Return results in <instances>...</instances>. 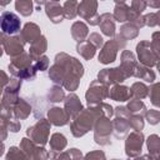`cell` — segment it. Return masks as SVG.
Returning a JSON list of instances; mask_svg holds the SVG:
<instances>
[{
  "label": "cell",
  "instance_id": "15",
  "mask_svg": "<svg viewBox=\"0 0 160 160\" xmlns=\"http://www.w3.org/2000/svg\"><path fill=\"white\" fill-rule=\"evenodd\" d=\"M109 96L115 101H126L131 98V90L126 86L114 85L109 92Z\"/></svg>",
  "mask_w": 160,
  "mask_h": 160
},
{
  "label": "cell",
  "instance_id": "32",
  "mask_svg": "<svg viewBox=\"0 0 160 160\" xmlns=\"http://www.w3.org/2000/svg\"><path fill=\"white\" fill-rule=\"evenodd\" d=\"M48 65H49V59L46 56H42V58H40V59L36 60V62L34 64V68H35V70L42 71V70H46L48 69Z\"/></svg>",
  "mask_w": 160,
  "mask_h": 160
},
{
  "label": "cell",
  "instance_id": "10",
  "mask_svg": "<svg viewBox=\"0 0 160 160\" xmlns=\"http://www.w3.org/2000/svg\"><path fill=\"white\" fill-rule=\"evenodd\" d=\"M1 29L4 32L14 35L20 30V20L12 12H4L1 15Z\"/></svg>",
  "mask_w": 160,
  "mask_h": 160
},
{
  "label": "cell",
  "instance_id": "28",
  "mask_svg": "<svg viewBox=\"0 0 160 160\" xmlns=\"http://www.w3.org/2000/svg\"><path fill=\"white\" fill-rule=\"evenodd\" d=\"M150 100H151V104L160 108V82L158 84H154L150 89Z\"/></svg>",
  "mask_w": 160,
  "mask_h": 160
},
{
  "label": "cell",
  "instance_id": "11",
  "mask_svg": "<svg viewBox=\"0 0 160 160\" xmlns=\"http://www.w3.org/2000/svg\"><path fill=\"white\" fill-rule=\"evenodd\" d=\"M118 49H119V44L116 42V40L108 41L99 54V61L102 64H110V62L115 61Z\"/></svg>",
  "mask_w": 160,
  "mask_h": 160
},
{
  "label": "cell",
  "instance_id": "5",
  "mask_svg": "<svg viewBox=\"0 0 160 160\" xmlns=\"http://www.w3.org/2000/svg\"><path fill=\"white\" fill-rule=\"evenodd\" d=\"M111 129H112V124L110 122L109 118H106V116L100 118L95 125V132H94L95 141L100 145H109Z\"/></svg>",
  "mask_w": 160,
  "mask_h": 160
},
{
  "label": "cell",
  "instance_id": "30",
  "mask_svg": "<svg viewBox=\"0 0 160 160\" xmlns=\"http://www.w3.org/2000/svg\"><path fill=\"white\" fill-rule=\"evenodd\" d=\"M145 116H146V120L149 121V124H151V125H156L160 121V111H158V110H148Z\"/></svg>",
  "mask_w": 160,
  "mask_h": 160
},
{
  "label": "cell",
  "instance_id": "4",
  "mask_svg": "<svg viewBox=\"0 0 160 160\" xmlns=\"http://www.w3.org/2000/svg\"><path fill=\"white\" fill-rule=\"evenodd\" d=\"M109 96V91L105 84L101 81H92L86 92V101L89 105H99L104 99Z\"/></svg>",
  "mask_w": 160,
  "mask_h": 160
},
{
  "label": "cell",
  "instance_id": "33",
  "mask_svg": "<svg viewBox=\"0 0 160 160\" xmlns=\"http://www.w3.org/2000/svg\"><path fill=\"white\" fill-rule=\"evenodd\" d=\"M84 160H106V159H105V154H104L102 151L98 150V151H91V152H89V154L84 158Z\"/></svg>",
  "mask_w": 160,
  "mask_h": 160
},
{
  "label": "cell",
  "instance_id": "13",
  "mask_svg": "<svg viewBox=\"0 0 160 160\" xmlns=\"http://www.w3.org/2000/svg\"><path fill=\"white\" fill-rule=\"evenodd\" d=\"M49 120L51 124L56 125V126H62L65 124H68L70 116L68 115V112L64 110V109H60V108H52L50 109L49 111Z\"/></svg>",
  "mask_w": 160,
  "mask_h": 160
},
{
  "label": "cell",
  "instance_id": "29",
  "mask_svg": "<svg viewBox=\"0 0 160 160\" xmlns=\"http://www.w3.org/2000/svg\"><path fill=\"white\" fill-rule=\"evenodd\" d=\"M129 122H130V128H132L135 131H140L144 128V120L141 115H130Z\"/></svg>",
  "mask_w": 160,
  "mask_h": 160
},
{
  "label": "cell",
  "instance_id": "26",
  "mask_svg": "<svg viewBox=\"0 0 160 160\" xmlns=\"http://www.w3.org/2000/svg\"><path fill=\"white\" fill-rule=\"evenodd\" d=\"M138 35V28L134 26V25H124L121 28V32H120V36H122V40H129V39H132Z\"/></svg>",
  "mask_w": 160,
  "mask_h": 160
},
{
  "label": "cell",
  "instance_id": "21",
  "mask_svg": "<svg viewBox=\"0 0 160 160\" xmlns=\"http://www.w3.org/2000/svg\"><path fill=\"white\" fill-rule=\"evenodd\" d=\"M95 46L94 45H91L89 41L88 42H80V44H78V46H76V50H78V52L84 58V59H86V60H90L94 55H95Z\"/></svg>",
  "mask_w": 160,
  "mask_h": 160
},
{
  "label": "cell",
  "instance_id": "14",
  "mask_svg": "<svg viewBox=\"0 0 160 160\" xmlns=\"http://www.w3.org/2000/svg\"><path fill=\"white\" fill-rule=\"evenodd\" d=\"M136 60H135V56L132 52L125 50L122 54H121V69L128 74V76H131L134 75V71L136 69Z\"/></svg>",
  "mask_w": 160,
  "mask_h": 160
},
{
  "label": "cell",
  "instance_id": "37",
  "mask_svg": "<svg viewBox=\"0 0 160 160\" xmlns=\"http://www.w3.org/2000/svg\"><path fill=\"white\" fill-rule=\"evenodd\" d=\"M68 152H69L71 160H81V156H82V155H81V151H80L79 149L72 148V149H70Z\"/></svg>",
  "mask_w": 160,
  "mask_h": 160
},
{
  "label": "cell",
  "instance_id": "38",
  "mask_svg": "<svg viewBox=\"0 0 160 160\" xmlns=\"http://www.w3.org/2000/svg\"><path fill=\"white\" fill-rule=\"evenodd\" d=\"M135 160H154V159L150 155H142L141 158H136Z\"/></svg>",
  "mask_w": 160,
  "mask_h": 160
},
{
  "label": "cell",
  "instance_id": "8",
  "mask_svg": "<svg viewBox=\"0 0 160 160\" xmlns=\"http://www.w3.org/2000/svg\"><path fill=\"white\" fill-rule=\"evenodd\" d=\"M128 74L119 66L114 69H104L99 72V81H101L105 85H111V84H118L128 79Z\"/></svg>",
  "mask_w": 160,
  "mask_h": 160
},
{
  "label": "cell",
  "instance_id": "12",
  "mask_svg": "<svg viewBox=\"0 0 160 160\" xmlns=\"http://www.w3.org/2000/svg\"><path fill=\"white\" fill-rule=\"evenodd\" d=\"M64 102H65V111L68 112V115H69L71 119H75V118L82 111L81 102H80L79 98H78L75 94L68 95V96L65 98Z\"/></svg>",
  "mask_w": 160,
  "mask_h": 160
},
{
  "label": "cell",
  "instance_id": "40",
  "mask_svg": "<svg viewBox=\"0 0 160 160\" xmlns=\"http://www.w3.org/2000/svg\"><path fill=\"white\" fill-rule=\"evenodd\" d=\"M156 68H158V70H159V72H160V62L156 64Z\"/></svg>",
  "mask_w": 160,
  "mask_h": 160
},
{
  "label": "cell",
  "instance_id": "23",
  "mask_svg": "<svg viewBox=\"0 0 160 160\" xmlns=\"http://www.w3.org/2000/svg\"><path fill=\"white\" fill-rule=\"evenodd\" d=\"M131 96H134L135 99H144L149 95V89L146 85H144L142 82H135L131 86Z\"/></svg>",
  "mask_w": 160,
  "mask_h": 160
},
{
  "label": "cell",
  "instance_id": "39",
  "mask_svg": "<svg viewBox=\"0 0 160 160\" xmlns=\"http://www.w3.org/2000/svg\"><path fill=\"white\" fill-rule=\"evenodd\" d=\"M156 18H158V25H160V12L156 15Z\"/></svg>",
  "mask_w": 160,
  "mask_h": 160
},
{
  "label": "cell",
  "instance_id": "20",
  "mask_svg": "<svg viewBox=\"0 0 160 160\" xmlns=\"http://www.w3.org/2000/svg\"><path fill=\"white\" fill-rule=\"evenodd\" d=\"M134 76H136L141 80H145L146 82H152L155 80V74L152 72V70H150L146 66H141V65L136 66V69L134 71Z\"/></svg>",
  "mask_w": 160,
  "mask_h": 160
},
{
  "label": "cell",
  "instance_id": "25",
  "mask_svg": "<svg viewBox=\"0 0 160 160\" xmlns=\"http://www.w3.org/2000/svg\"><path fill=\"white\" fill-rule=\"evenodd\" d=\"M25 38L28 39V41H31V42L38 40L40 38L39 28L36 25H34V24H28L25 26Z\"/></svg>",
  "mask_w": 160,
  "mask_h": 160
},
{
  "label": "cell",
  "instance_id": "36",
  "mask_svg": "<svg viewBox=\"0 0 160 160\" xmlns=\"http://www.w3.org/2000/svg\"><path fill=\"white\" fill-rule=\"evenodd\" d=\"M74 6H76V2H66L65 4V16H68V18H74L75 15H76V10H74L72 8Z\"/></svg>",
  "mask_w": 160,
  "mask_h": 160
},
{
  "label": "cell",
  "instance_id": "2",
  "mask_svg": "<svg viewBox=\"0 0 160 160\" xmlns=\"http://www.w3.org/2000/svg\"><path fill=\"white\" fill-rule=\"evenodd\" d=\"M102 115L106 118H110L112 115V108L110 105L102 102V104H99L96 106H91L86 110H82L75 118V120L71 122L72 135L76 138L85 135Z\"/></svg>",
  "mask_w": 160,
  "mask_h": 160
},
{
  "label": "cell",
  "instance_id": "24",
  "mask_svg": "<svg viewBox=\"0 0 160 160\" xmlns=\"http://www.w3.org/2000/svg\"><path fill=\"white\" fill-rule=\"evenodd\" d=\"M128 110L130 111V114H136V115H141L142 112H145L146 108L144 105V102L141 100H138V99H132L129 105H128ZM146 114V112H145Z\"/></svg>",
  "mask_w": 160,
  "mask_h": 160
},
{
  "label": "cell",
  "instance_id": "34",
  "mask_svg": "<svg viewBox=\"0 0 160 160\" xmlns=\"http://www.w3.org/2000/svg\"><path fill=\"white\" fill-rule=\"evenodd\" d=\"M89 42L91 45H94L95 48H100L102 45V38L98 34V32H92L90 36H89Z\"/></svg>",
  "mask_w": 160,
  "mask_h": 160
},
{
  "label": "cell",
  "instance_id": "27",
  "mask_svg": "<svg viewBox=\"0 0 160 160\" xmlns=\"http://www.w3.org/2000/svg\"><path fill=\"white\" fill-rule=\"evenodd\" d=\"M48 99L49 101L51 102H59V101H62L64 99V91L61 90V88H58V86H54L49 90L48 92Z\"/></svg>",
  "mask_w": 160,
  "mask_h": 160
},
{
  "label": "cell",
  "instance_id": "9",
  "mask_svg": "<svg viewBox=\"0 0 160 160\" xmlns=\"http://www.w3.org/2000/svg\"><path fill=\"white\" fill-rule=\"evenodd\" d=\"M21 148L25 150L26 154V160H48V152L45 151L44 148L35 146L30 140L22 139Z\"/></svg>",
  "mask_w": 160,
  "mask_h": 160
},
{
  "label": "cell",
  "instance_id": "7",
  "mask_svg": "<svg viewBox=\"0 0 160 160\" xmlns=\"http://www.w3.org/2000/svg\"><path fill=\"white\" fill-rule=\"evenodd\" d=\"M144 144V135L140 131H132L129 134L125 141V152L129 158H135L141 152V148Z\"/></svg>",
  "mask_w": 160,
  "mask_h": 160
},
{
  "label": "cell",
  "instance_id": "18",
  "mask_svg": "<svg viewBox=\"0 0 160 160\" xmlns=\"http://www.w3.org/2000/svg\"><path fill=\"white\" fill-rule=\"evenodd\" d=\"M71 34H72V38L80 44V42H84V39L86 38L88 35V26L82 22H75L71 28Z\"/></svg>",
  "mask_w": 160,
  "mask_h": 160
},
{
  "label": "cell",
  "instance_id": "6",
  "mask_svg": "<svg viewBox=\"0 0 160 160\" xmlns=\"http://www.w3.org/2000/svg\"><path fill=\"white\" fill-rule=\"evenodd\" d=\"M49 129L50 125L46 120H39L34 126L28 129V135L31 136V140L36 144L44 145L48 141V136H49Z\"/></svg>",
  "mask_w": 160,
  "mask_h": 160
},
{
  "label": "cell",
  "instance_id": "41",
  "mask_svg": "<svg viewBox=\"0 0 160 160\" xmlns=\"http://www.w3.org/2000/svg\"><path fill=\"white\" fill-rule=\"evenodd\" d=\"M114 160H118V159H114Z\"/></svg>",
  "mask_w": 160,
  "mask_h": 160
},
{
  "label": "cell",
  "instance_id": "3",
  "mask_svg": "<svg viewBox=\"0 0 160 160\" xmlns=\"http://www.w3.org/2000/svg\"><path fill=\"white\" fill-rule=\"evenodd\" d=\"M136 51H138L139 60H140V62L144 66L151 68V66H154V65L158 64L159 56L155 52V50L152 49V46H151L150 42H148V41L139 42L138 46H136Z\"/></svg>",
  "mask_w": 160,
  "mask_h": 160
},
{
  "label": "cell",
  "instance_id": "1",
  "mask_svg": "<svg viewBox=\"0 0 160 160\" xmlns=\"http://www.w3.org/2000/svg\"><path fill=\"white\" fill-rule=\"evenodd\" d=\"M84 74L82 65L65 52L58 54L54 66L49 70L50 79L59 85H64L68 90L72 91L78 88L79 80Z\"/></svg>",
  "mask_w": 160,
  "mask_h": 160
},
{
  "label": "cell",
  "instance_id": "16",
  "mask_svg": "<svg viewBox=\"0 0 160 160\" xmlns=\"http://www.w3.org/2000/svg\"><path fill=\"white\" fill-rule=\"evenodd\" d=\"M148 150H149V155L154 159V160H160V136L158 135H150L148 138Z\"/></svg>",
  "mask_w": 160,
  "mask_h": 160
},
{
  "label": "cell",
  "instance_id": "17",
  "mask_svg": "<svg viewBox=\"0 0 160 160\" xmlns=\"http://www.w3.org/2000/svg\"><path fill=\"white\" fill-rule=\"evenodd\" d=\"M102 32L108 36H112L115 34V25H114V21H112V18L111 15L109 14H104L100 16V22H99Z\"/></svg>",
  "mask_w": 160,
  "mask_h": 160
},
{
  "label": "cell",
  "instance_id": "22",
  "mask_svg": "<svg viewBox=\"0 0 160 160\" xmlns=\"http://www.w3.org/2000/svg\"><path fill=\"white\" fill-rule=\"evenodd\" d=\"M45 50H46V40H45L44 36H41V38H39L38 40H35L32 42L31 49H30V54L35 59V58H39Z\"/></svg>",
  "mask_w": 160,
  "mask_h": 160
},
{
  "label": "cell",
  "instance_id": "31",
  "mask_svg": "<svg viewBox=\"0 0 160 160\" xmlns=\"http://www.w3.org/2000/svg\"><path fill=\"white\" fill-rule=\"evenodd\" d=\"M8 160H26V158L22 155V152L19 149L11 148L10 152H9V156H8Z\"/></svg>",
  "mask_w": 160,
  "mask_h": 160
},
{
  "label": "cell",
  "instance_id": "35",
  "mask_svg": "<svg viewBox=\"0 0 160 160\" xmlns=\"http://www.w3.org/2000/svg\"><path fill=\"white\" fill-rule=\"evenodd\" d=\"M151 46H152V49L155 50V52L158 54V56L160 58V32H154Z\"/></svg>",
  "mask_w": 160,
  "mask_h": 160
},
{
  "label": "cell",
  "instance_id": "19",
  "mask_svg": "<svg viewBox=\"0 0 160 160\" xmlns=\"http://www.w3.org/2000/svg\"><path fill=\"white\" fill-rule=\"evenodd\" d=\"M50 146H51V150L52 152H60L65 146H66V139L62 134H59V132H55L51 135V139H50Z\"/></svg>",
  "mask_w": 160,
  "mask_h": 160
}]
</instances>
